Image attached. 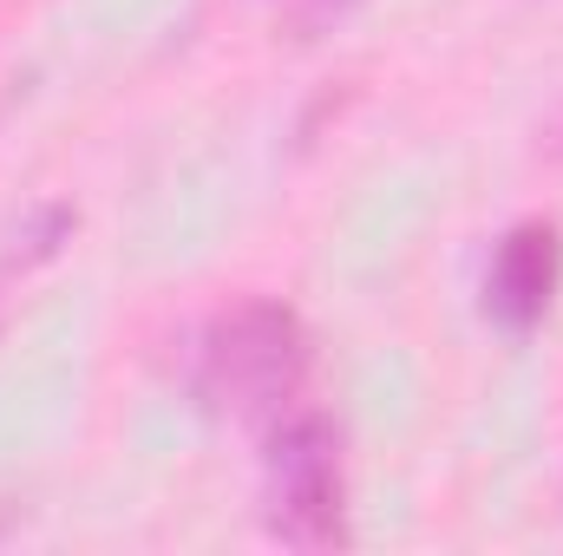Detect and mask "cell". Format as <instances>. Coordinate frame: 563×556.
<instances>
[{
  "label": "cell",
  "mask_w": 563,
  "mask_h": 556,
  "mask_svg": "<svg viewBox=\"0 0 563 556\" xmlns=\"http://www.w3.org/2000/svg\"><path fill=\"white\" fill-rule=\"evenodd\" d=\"M563 288V236L558 223H518L498 236L485 263V314L505 334H531Z\"/></svg>",
  "instance_id": "3"
},
{
  "label": "cell",
  "mask_w": 563,
  "mask_h": 556,
  "mask_svg": "<svg viewBox=\"0 0 563 556\" xmlns=\"http://www.w3.org/2000/svg\"><path fill=\"white\" fill-rule=\"evenodd\" d=\"M282 20V33H295V40H314V33H328L341 13H354V0H269Z\"/></svg>",
  "instance_id": "4"
},
{
  "label": "cell",
  "mask_w": 563,
  "mask_h": 556,
  "mask_svg": "<svg viewBox=\"0 0 563 556\" xmlns=\"http://www.w3.org/2000/svg\"><path fill=\"white\" fill-rule=\"evenodd\" d=\"M308 367H314V341L288 301H236L203 327L190 393L217 419L276 425L282 413L301 407Z\"/></svg>",
  "instance_id": "1"
},
{
  "label": "cell",
  "mask_w": 563,
  "mask_h": 556,
  "mask_svg": "<svg viewBox=\"0 0 563 556\" xmlns=\"http://www.w3.org/2000/svg\"><path fill=\"white\" fill-rule=\"evenodd\" d=\"M263 452V518L295 551L347 544V478H341V432L314 407L282 413Z\"/></svg>",
  "instance_id": "2"
}]
</instances>
